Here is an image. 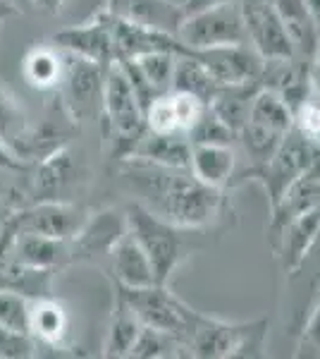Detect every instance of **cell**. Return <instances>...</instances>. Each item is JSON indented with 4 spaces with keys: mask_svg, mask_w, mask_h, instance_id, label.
<instances>
[{
    "mask_svg": "<svg viewBox=\"0 0 320 359\" xmlns=\"http://www.w3.org/2000/svg\"><path fill=\"white\" fill-rule=\"evenodd\" d=\"M101 118L108 142L113 144V154H118L120 161H125L146 132V111H144L120 60L110 62L106 67Z\"/></svg>",
    "mask_w": 320,
    "mask_h": 359,
    "instance_id": "2",
    "label": "cell"
},
{
    "mask_svg": "<svg viewBox=\"0 0 320 359\" xmlns=\"http://www.w3.org/2000/svg\"><path fill=\"white\" fill-rule=\"evenodd\" d=\"M218 86L220 84L215 82L213 74L208 72L199 57H194L187 50L177 55V60H174V74H172V91L191 94L208 103L215 91H218Z\"/></svg>",
    "mask_w": 320,
    "mask_h": 359,
    "instance_id": "28",
    "label": "cell"
},
{
    "mask_svg": "<svg viewBox=\"0 0 320 359\" xmlns=\"http://www.w3.org/2000/svg\"><path fill=\"white\" fill-rule=\"evenodd\" d=\"M34 194L36 201H48V199H62V192L69 184L77 180L79 165L72 161V156L65 147L57 149L55 154H50L48 158L39 161L34 165Z\"/></svg>",
    "mask_w": 320,
    "mask_h": 359,
    "instance_id": "22",
    "label": "cell"
},
{
    "mask_svg": "<svg viewBox=\"0 0 320 359\" xmlns=\"http://www.w3.org/2000/svg\"><path fill=\"white\" fill-rule=\"evenodd\" d=\"M299 357H318L320 359V290L316 297V304H313L311 314H308V321L301 331V340H299Z\"/></svg>",
    "mask_w": 320,
    "mask_h": 359,
    "instance_id": "37",
    "label": "cell"
},
{
    "mask_svg": "<svg viewBox=\"0 0 320 359\" xmlns=\"http://www.w3.org/2000/svg\"><path fill=\"white\" fill-rule=\"evenodd\" d=\"M113 287L127 299V304L132 306L134 314L139 316V321L144 326L177 335L179 340H184L189 345V338L194 333L201 314L196 309H191L189 304H184L162 283H153V285L146 287H122L113 283Z\"/></svg>",
    "mask_w": 320,
    "mask_h": 359,
    "instance_id": "6",
    "label": "cell"
},
{
    "mask_svg": "<svg viewBox=\"0 0 320 359\" xmlns=\"http://www.w3.org/2000/svg\"><path fill=\"white\" fill-rule=\"evenodd\" d=\"M187 53L199 57L220 86L258 82L260 72H263V57L256 53L249 43L215 46V48L187 50Z\"/></svg>",
    "mask_w": 320,
    "mask_h": 359,
    "instance_id": "14",
    "label": "cell"
},
{
    "mask_svg": "<svg viewBox=\"0 0 320 359\" xmlns=\"http://www.w3.org/2000/svg\"><path fill=\"white\" fill-rule=\"evenodd\" d=\"M270 321L256 318L246 323H227L203 316L189 338L191 357L201 359H237V357H263Z\"/></svg>",
    "mask_w": 320,
    "mask_h": 359,
    "instance_id": "4",
    "label": "cell"
},
{
    "mask_svg": "<svg viewBox=\"0 0 320 359\" xmlns=\"http://www.w3.org/2000/svg\"><path fill=\"white\" fill-rule=\"evenodd\" d=\"M189 170L208 187L227 189L237 170L235 149L223 144H191Z\"/></svg>",
    "mask_w": 320,
    "mask_h": 359,
    "instance_id": "20",
    "label": "cell"
},
{
    "mask_svg": "<svg viewBox=\"0 0 320 359\" xmlns=\"http://www.w3.org/2000/svg\"><path fill=\"white\" fill-rule=\"evenodd\" d=\"M36 350V340L29 333H17L10 328L0 326V357L3 359H20L32 357Z\"/></svg>",
    "mask_w": 320,
    "mask_h": 359,
    "instance_id": "36",
    "label": "cell"
},
{
    "mask_svg": "<svg viewBox=\"0 0 320 359\" xmlns=\"http://www.w3.org/2000/svg\"><path fill=\"white\" fill-rule=\"evenodd\" d=\"M187 137L191 144H223V147H232V142H237L235 132H232L208 106L201 118L196 120V125L187 132Z\"/></svg>",
    "mask_w": 320,
    "mask_h": 359,
    "instance_id": "34",
    "label": "cell"
},
{
    "mask_svg": "<svg viewBox=\"0 0 320 359\" xmlns=\"http://www.w3.org/2000/svg\"><path fill=\"white\" fill-rule=\"evenodd\" d=\"M177 55L179 53H172V50H155V53L132 57L134 67L139 69V74L148 84V89L153 91V96H162L172 91V74Z\"/></svg>",
    "mask_w": 320,
    "mask_h": 359,
    "instance_id": "31",
    "label": "cell"
},
{
    "mask_svg": "<svg viewBox=\"0 0 320 359\" xmlns=\"http://www.w3.org/2000/svg\"><path fill=\"white\" fill-rule=\"evenodd\" d=\"M17 13H20V10H17L10 0H0V22L10 20V17H15Z\"/></svg>",
    "mask_w": 320,
    "mask_h": 359,
    "instance_id": "42",
    "label": "cell"
},
{
    "mask_svg": "<svg viewBox=\"0 0 320 359\" xmlns=\"http://www.w3.org/2000/svg\"><path fill=\"white\" fill-rule=\"evenodd\" d=\"M258 89H260V82L223 84V86H218V91H215L213 98L208 101V108H211L235 135H239L242 127L249 123L251 101Z\"/></svg>",
    "mask_w": 320,
    "mask_h": 359,
    "instance_id": "24",
    "label": "cell"
},
{
    "mask_svg": "<svg viewBox=\"0 0 320 359\" xmlns=\"http://www.w3.org/2000/svg\"><path fill=\"white\" fill-rule=\"evenodd\" d=\"M130 357L134 359H167V357H191L189 345L158 328L141 326L137 340H134Z\"/></svg>",
    "mask_w": 320,
    "mask_h": 359,
    "instance_id": "30",
    "label": "cell"
},
{
    "mask_svg": "<svg viewBox=\"0 0 320 359\" xmlns=\"http://www.w3.org/2000/svg\"><path fill=\"white\" fill-rule=\"evenodd\" d=\"M311 74H313V91L320 96V41L316 46V53L311 57Z\"/></svg>",
    "mask_w": 320,
    "mask_h": 359,
    "instance_id": "41",
    "label": "cell"
},
{
    "mask_svg": "<svg viewBox=\"0 0 320 359\" xmlns=\"http://www.w3.org/2000/svg\"><path fill=\"white\" fill-rule=\"evenodd\" d=\"M10 3H13L15 8L20 10V13H25V10L32 8V0H10Z\"/></svg>",
    "mask_w": 320,
    "mask_h": 359,
    "instance_id": "44",
    "label": "cell"
},
{
    "mask_svg": "<svg viewBox=\"0 0 320 359\" xmlns=\"http://www.w3.org/2000/svg\"><path fill=\"white\" fill-rule=\"evenodd\" d=\"M127 158L146 161V163L165 168H189L191 142L187 135H158V132L146 130Z\"/></svg>",
    "mask_w": 320,
    "mask_h": 359,
    "instance_id": "21",
    "label": "cell"
},
{
    "mask_svg": "<svg viewBox=\"0 0 320 359\" xmlns=\"http://www.w3.org/2000/svg\"><path fill=\"white\" fill-rule=\"evenodd\" d=\"M246 41L263 60L294 55V46L270 0H239Z\"/></svg>",
    "mask_w": 320,
    "mask_h": 359,
    "instance_id": "11",
    "label": "cell"
},
{
    "mask_svg": "<svg viewBox=\"0 0 320 359\" xmlns=\"http://www.w3.org/2000/svg\"><path fill=\"white\" fill-rule=\"evenodd\" d=\"M223 3H232V0H187V3H184V15L199 13V10L213 8V5H223Z\"/></svg>",
    "mask_w": 320,
    "mask_h": 359,
    "instance_id": "40",
    "label": "cell"
},
{
    "mask_svg": "<svg viewBox=\"0 0 320 359\" xmlns=\"http://www.w3.org/2000/svg\"><path fill=\"white\" fill-rule=\"evenodd\" d=\"M29 306L32 299L27 294L0 287V326L17 333H29Z\"/></svg>",
    "mask_w": 320,
    "mask_h": 359,
    "instance_id": "33",
    "label": "cell"
},
{
    "mask_svg": "<svg viewBox=\"0 0 320 359\" xmlns=\"http://www.w3.org/2000/svg\"><path fill=\"white\" fill-rule=\"evenodd\" d=\"M272 8L280 15L284 29L294 46V55L311 60L320 41V32L313 25V17L308 13L306 0H270Z\"/></svg>",
    "mask_w": 320,
    "mask_h": 359,
    "instance_id": "23",
    "label": "cell"
},
{
    "mask_svg": "<svg viewBox=\"0 0 320 359\" xmlns=\"http://www.w3.org/2000/svg\"><path fill=\"white\" fill-rule=\"evenodd\" d=\"M258 82L263 89L275 91L277 96L292 108V113L306 106L316 91H313L311 60L299 55L277 57V60H263V72Z\"/></svg>",
    "mask_w": 320,
    "mask_h": 359,
    "instance_id": "13",
    "label": "cell"
},
{
    "mask_svg": "<svg viewBox=\"0 0 320 359\" xmlns=\"http://www.w3.org/2000/svg\"><path fill=\"white\" fill-rule=\"evenodd\" d=\"M0 168L3 170H15V172H25L27 168H32V165H27L22 158H17V156L10 151L8 147H5L3 142H0Z\"/></svg>",
    "mask_w": 320,
    "mask_h": 359,
    "instance_id": "38",
    "label": "cell"
},
{
    "mask_svg": "<svg viewBox=\"0 0 320 359\" xmlns=\"http://www.w3.org/2000/svg\"><path fill=\"white\" fill-rule=\"evenodd\" d=\"M62 5H65V0H32V8H36L46 15H60Z\"/></svg>",
    "mask_w": 320,
    "mask_h": 359,
    "instance_id": "39",
    "label": "cell"
},
{
    "mask_svg": "<svg viewBox=\"0 0 320 359\" xmlns=\"http://www.w3.org/2000/svg\"><path fill=\"white\" fill-rule=\"evenodd\" d=\"M249 123H256V125L265 127V130L277 132V135H287L294 127V113L275 91L260 86L251 101Z\"/></svg>",
    "mask_w": 320,
    "mask_h": 359,
    "instance_id": "29",
    "label": "cell"
},
{
    "mask_svg": "<svg viewBox=\"0 0 320 359\" xmlns=\"http://www.w3.org/2000/svg\"><path fill=\"white\" fill-rule=\"evenodd\" d=\"M120 175L137 204L177 228H211L225 208V189L203 184L189 168H165L127 158Z\"/></svg>",
    "mask_w": 320,
    "mask_h": 359,
    "instance_id": "1",
    "label": "cell"
},
{
    "mask_svg": "<svg viewBox=\"0 0 320 359\" xmlns=\"http://www.w3.org/2000/svg\"><path fill=\"white\" fill-rule=\"evenodd\" d=\"M318 163H320V149L311 139H306L301 135L296 127H292V130L284 135L280 147L275 149V154H272L263 165L246 170V177L260 182V187H263L267 194L270 206H275L296 180H301Z\"/></svg>",
    "mask_w": 320,
    "mask_h": 359,
    "instance_id": "5",
    "label": "cell"
},
{
    "mask_svg": "<svg viewBox=\"0 0 320 359\" xmlns=\"http://www.w3.org/2000/svg\"><path fill=\"white\" fill-rule=\"evenodd\" d=\"M106 13L130 25L155 29V32L172 34V36H177L184 22L182 5L172 0H108Z\"/></svg>",
    "mask_w": 320,
    "mask_h": 359,
    "instance_id": "16",
    "label": "cell"
},
{
    "mask_svg": "<svg viewBox=\"0 0 320 359\" xmlns=\"http://www.w3.org/2000/svg\"><path fill=\"white\" fill-rule=\"evenodd\" d=\"M50 43L67 53L81 55L91 62L108 67L110 62L118 60V48H115L113 27H110V17L103 10L96 20L84 22L77 27H65L50 36Z\"/></svg>",
    "mask_w": 320,
    "mask_h": 359,
    "instance_id": "12",
    "label": "cell"
},
{
    "mask_svg": "<svg viewBox=\"0 0 320 359\" xmlns=\"http://www.w3.org/2000/svg\"><path fill=\"white\" fill-rule=\"evenodd\" d=\"M89 218V211L65 199L34 201L25 208H17L10 225L22 233H39L55 240H72L77 230Z\"/></svg>",
    "mask_w": 320,
    "mask_h": 359,
    "instance_id": "10",
    "label": "cell"
},
{
    "mask_svg": "<svg viewBox=\"0 0 320 359\" xmlns=\"http://www.w3.org/2000/svg\"><path fill=\"white\" fill-rule=\"evenodd\" d=\"M22 74L34 89L39 91H53L60 86L62 79V50L48 46H34L25 55L22 62Z\"/></svg>",
    "mask_w": 320,
    "mask_h": 359,
    "instance_id": "26",
    "label": "cell"
},
{
    "mask_svg": "<svg viewBox=\"0 0 320 359\" xmlns=\"http://www.w3.org/2000/svg\"><path fill=\"white\" fill-rule=\"evenodd\" d=\"M127 225H130V233L139 240V245L144 247V252L148 254L155 271V280L162 283V285L170 280V276L182 266L184 259L194 252V245L187 237L194 230L177 228V225L162 221L137 201L127 206Z\"/></svg>",
    "mask_w": 320,
    "mask_h": 359,
    "instance_id": "3",
    "label": "cell"
},
{
    "mask_svg": "<svg viewBox=\"0 0 320 359\" xmlns=\"http://www.w3.org/2000/svg\"><path fill=\"white\" fill-rule=\"evenodd\" d=\"M10 240V259L25 269L55 271L67 262V240H55L39 233H22L13 225H5Z\"/></svg>",
    "mask_w": 320,
    "mask_h": 359,
    "instance_id": "17",
    "label": "cell"
},
{
    "mask_svg": "<svg viewBox=\"0 0 320 359\" xmlns=\"http://www.w3.org/2000/svg\"><path fill=\"white\" fill-rule=\"evenodd\" d=\"M318 240H320V206L308 208V211L299 213L292 221L284 223L272 235L275 252L282 262L284 273L294 276L306 264V259L311 257L313 249L318 247Z\"/></svg>",
    "mask_w": 320,
    "mask_h": 359,
    "instance_id": "15",
    "label": "cell"
},
{
    "mask_svg": "<svg viewBox=\"0 0 320 359\" xmlns=\"http://www.w3.org/2000/svg\"><path fill=\"white\" fill-rule=\"evenodd\" d=\"M69 323H72V318H69L67 306L60 299L50 297V294L32 299V306H29V335L36 343H43L57 350L65 343Z\"/></svg>",
    "mask_w": 320,
    "mask_h": 359,
    "instance_id": "19",
    "label": "cell"
},
{
    "mask_svg": "<svg viewBox=\"0 0 320 359\" xmlns=\"http://www.w3.org/2000/svg\"><path fill=\"white\" fill-rule=\"evenodd\" d=\"M146 130L158 135H184L179 125L177 111H174L172 94L155 96L146 108Z\"/></svg>",
    "mask_w": 320,
    "mask_h": 359,
    "instance_id": "35",
    "label": "cell"
},
{
    "mask_svg": "<svg viewBox=\"0 0 320 359\" xmlns=\"http://www.w3.org/2000/svg\"><path fill=\"white\" fill-rule=\"evenodd\" d=\"M177 39L187 50L249 43L242 3L239 0H232V3L213 5V8L199 10V13L184 15Z\"/></svg>",
    "mask_w": 320,
    "mask_h": 359,
    "instance_id": "8",
    "label": "cell"
},
{
    "mask_svg": "<svg viewBox=\"0 0 320 359\" xmlns=\"http://www.w3.org/2000/svg\"><path fill=\"white\" fill-rule=\"evenodd\" d=\"M237 139L242 142L244 151L251 158V168H258L263 165L275 149L280 147V142L284 139V135H277L272 130H265V127L256 125V123H246L242 127V132L237 135Z\"/></svg>",
    "mask_w": 320,
    "mask_h": 359,
    "instance_id": "32",
    "label": "cell"
},
{
    "mask_svg": "<svg viewBox=\"0 0 320 359\" xmlns=\"http://www.w3.org/2000/svg\"><path fill=\"white\" fill-rule=\"evenodd\" d=\"M144 323L139 321V316L134 314V309L127 304V299L115 290V302H113V314H110V326L106 333V343H103V357L120 359L130 357V350L137 340L139 331Z\"/></svg>",
    "mask_w": 320,
    "mask_h": 359,
    "instance_id": "25",
    "label": "cell"
},
{
    "mask_svg": "<svg viewBox=\"0 0 320 359\" xmlns=\"http://www.w3.org/2000/svg\"><path fill=\"white\" fill-rule=\"evenodd\" d=\"M103 82L106 67L81 55L62 50L60 101L74 123H91L103 113Z\"/></svg>",
    "mask_w": 320,
    "mask_h": 359,
    "instance_id": "7",
    "label": "cell"
},
{
    "mask_svg": "<svg viewBox=\"0 0 320 359\" xmlns=\"http://www.w3.org/2000/svg\"><path fill=\"white\" fill-rule=\"evenodd\" d=\"M306 5H308V13L313 17V25L320 32V0H306Z\"/></svg>",
    "mask_w": 320,
    "mask_h": 359,
    "instance_id": "43",
    "label": "cell"
},
{
    "mask_svg": "<svg viewBox=\"0 0 320 359\" xmlns=\"http://www.w3.org/2000/svg\"><path fill=\"white\" fill-rule=\"evenodd\" d=\"M32 127L34 125L29 123V118H27L25 108L20 106V101L5 89L3 82H0V142H3L17 158L25 156Z\"/></svg>",
    "mask_w": 320,
    "mask_h": 359,
    "instance_id": "27",
    "label": "cell"
},
{
    "mask_svg": "<svg viewBox=\"0 0 320 359\" xmlns=\"http://www.w3.org/2000/svg\"><path fill=\"white\" fill-rule=\"evenodd\" d=\"M130 230L127 211L120 208H103L89 213L84 225L72 240H67V262L69 264H103L108 262L113 247Z\"/></svg>",
    "mask_w": 320,
    "mask_h": 359,
    "instance_id": "9",
    "label": "cell"
},
{
    "mask_svg": "<svg viewBox=\"0 0 320 359\" xmlns=\"http://www.w3.org/2000/svg\"><path fill=\"white\" fill-rule=\"evenodd\" d=\"M108 276L113 278L115 285L122 287H146L153 285L155 271L151 264L148 254L144 252V247L139 245V240L134 237L130 230L118 240V245L113 247L108 262H106Z\"/></svg>",
    "mask_w": 320,
    "mask_h": 359,
    "instance_id": "18",
    "label": "cell"
},
{
    "mask_svg": "<svg viewBox=\"0 0 320 359\" xmlns=\"http://www.w3.org/2000/svg\"><path fill=\"white\" fill-rule=\"evenodd\" d=\"M172 3H177V5H182V10H184V3H187V0H172Z\"/></svg>",
    "mask_w": 320,
    "mask_h": 359,
    "instance_id": "45",
    "label": "cell"
}]
</instances>
